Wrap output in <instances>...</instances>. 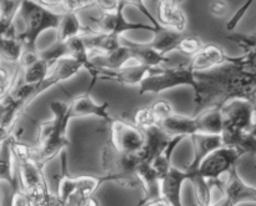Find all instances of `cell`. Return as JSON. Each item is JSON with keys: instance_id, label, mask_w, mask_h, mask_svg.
Returning <instances> with one entry per match:
<instances>
[{"instance_id": "6da1fadb", "label": "cell", "mask_w": 256, "mask_h": 206, "mask_svg": "<svg viewBox=\"0 0 256 206\" xmlns=\"http://www.w3.org/2000/svg\"><path fill=\"white\" fill-rule=\"evenodd\" d=\"M198 82L195 90V110L198 112L210 106H222L232 99H246L256 84L252 72H244L229 62L216 69L198 72Z\"/></svg>"}, {"instance_id": "7a4b0ae2", "label": "cell", "mask_w": 256, "mask_h": 206, "mask_svg": "<svg viewBox=\"0 0 256 206\" xmlns=\"http://www.w3.org/2000/svg\"><path fill=\"white\" fill-rule=\"evenodd\" d=\"M52 119L38 125L36 142L32 146V158L39 164L45 165L48 162L62 155L65 148L70 145L66 138V129L70 120V105L60 100L50 104Z\"/></svg>"}, {"instance_id": "3957f363", "label": "cell", "mask_w": 256, "mask_h": 206, "mask_svg": "<svg viewBox=\"0 0 256 206\" xmlns=\"http://www.w3.org/2000/svg\"><path fill=\"white\" fill-rule=\"evenodd\" d=\"M19 16L24 22V30L19 36L25 42L26 50H38L36 40L45 30H56L64 14L45 6L36 0H22Z\"/></svg>"}, {"instance_id": "277c9868", "label": "cell", "mask_w": 256, "mask_h": 206, "mask_svg": "<svg viewBox=\"0 0 256 206\" xmlns=\"http://www.w3.org/2000/svg\"><path fill=\"white\" fill-rule=\"evenodd\" d=\"M220 108L224 119L222 132L224 144L240 148L242 139L255 122V106L249 100L238 98L229 100Z\"/></svg>"}, {"instance_id": "5b68a950", "label": "cell", "mask_w": 256, "mask_h": 206, "mask_svg": "<svg viewBox=\"0 0 256 206\" xmlns=\"http://www.w3.org/2000/svg\"><path fill=\"white\" fill-rule=\"evenodd\" d=\"M198 82V72H194L188 60L170 68H155L139 85V94H160L178 86H190L195 92Z\"/></svg>"}, {"instance_id": "8992f818", "label": "cell", "mask_w": 256, "mask_h": 206, "mask_svg": "<svg viewBox=\"0 0 256 206\" xmlns=\"http://www.w3.org/2000/svg\"><path fill=\"white\" fill-rule=\"evenodd\" d=\"M62 172L58 179V192L56 195L59 199L69 204V202L74 198H85L92 196L100 185L108 182H124L116 175L109 174L106 176L96 178L90 176V175H82V176H72L68 172V164H66V155L65 152L62 154Z\"/></svg>"}, {"instance_id": "52a82bcc", "label": "cell", "mask_w": 256, "mask_h": 206, "mask_svg": "<svg viewBox=\"0 0 256 206\" xmlns=\"http://www.w3.org/2000/svg\"><path fill=\"white\" fill-rule=\"evenodd\" d=\"M246 152L235 145H222L212 152H210L199 165L196 172L200 176L214 186H220L224 178L232 170L236 169L238 162Z\"/></svg>"}, {"instance_id": "ba28073f", "label": "cell", "mask_w": 256, "mask_h": 206, "mask_svg": "<svg viewBox=\"0 0 256 206\" xmlns=\"http://www.w3.org/2000/svg\"><path fill=\"white\" fill-rule=\"evenodd\" d=\"M110 126V144L119 152L132 154L139 152L145 142V134L142 129L126 119H112Z\"/></svg>"}, {"instance_id": "9c48e42d", "label": "cell", "mask_w": 256, "mask_h": 206, "mask_svg": "<svg viewBox=\"0 0 256 206\" xmlns=\"http://www.w3.org/2000/svg\"><path fill=\"white\" fill-rule=\"evenodd\" d=\"M124 9L125 5L122 2V6L115 12H102L99 15H92L89 19L95 25L96 32L119 35V36H122L125 32H130V30H150L152 32H155L159 29L152 24L129 22L125 18Z\"/></svg>"}, {"instance_id": "30bf717a", "label": "cell", "mask_w": 256, "mask_h": 206, "mask_svg": "<svg viewBox=\"0 0 256 206\" xmlns=\"http://www.w3.org/2000/svg\"><path fill=\"white\" fill-rule=\"evenodd\" d=\"M224 200L230 206L242 202H256V188L246 184L238 174L236 169L232 170L220 184Z\"/></svg>"}, {"instance_id": "8fae6325", "label": "cell", "mask_w": 256, "mask_h": 206, "mask_svg": "<svg viewBox=\"0 0 256 206\" xmlns=\"http://www.w3.org/2000/svg\"><path fill=\"white\" fill-rule=\"evenodd\" d=\"M82 69H84L82 65L70 56L62 58V59L58 60V62L52 66L48 76L45 78L39 85H36V89H35L34 92V100L36 99L39 95H42V92H46V90L56 86L60 82H65V80L72 79V78L75 76Z\"/></svg>"}, {"instance_id": "7c38bea8", "label": "cell", "mask_w": 256, "mask_h": 206, "mask_svg": "<svg viewBox=\"0 0 256 206\" xmlns=\"http://www.w3.org/2000/svg\"><path fill=\"white\" fill-rule=\"evenodd\" d=\"M69 105L72 119L74 118L95 116L104 120L108 124H110L112 120L114 119L109 114V104L108 102H96L92 99L89 92L72 98Z\"/></svg>"}, {"instance_id": "4fadbf2b", "label": "cell", "mask_w": 256, "mask_h": 206, "mask_svg": "<svg viewBox=\"0 0 256 206\" xmlns=\"http://www.w3.org/2000/svg\"><path fill=\"white\" fill-rule=\"evenodd\" d=\"M19 65L22 72V82L32 85H39L52 69V65L40 56L38 50H25Z\"/></svg>"}, {"instance_id": "5bb4252c", "label": "cell", "mask_w": 256, "mask_h": 206, "mask_svg": "<svg viewBox=\"0 0 256 206\" xmlns=\"http://www.w3.org/2000/svg\"><path fill=\"white\" fill-rule=\"evenodd\" d=\"M152 68L146 65L138 64L134 66H122L116 70H102L99 69L98 72V82L99 80H112L122 85L135 86L144 82L145 78L152 72Z\"/></svg>"}, {"instance_id": "9a60e30c", "label": "cell", "mask_w": 256, "mask_h": 206, "mask_svg": "<svg viewBox=\"0 0 256 206\" xmlns=\"http://www.w3.org/2000/svg\"><path fill=\"white\" fill-rule=\"evenodd\" d=\"M228 60L229 55L224 48L218 44H208L198 54L189 58V64L195 72H204L226 64Z\"/></svg>"}, {"instance_id": "2e32d148", "label": "cell", "mask_w": 256, "mask_h": 206, "mask_svg": "<svg viewBox=\"0 0 256 206\" xmlns=\"http://www.w3.org/2000/svg\"><path fill=\"white\" fill-rule=\"evenodd\" d=\"M135 174L144 188V199L138 204V206H142L162 198V178L159 176L152 162H140Z\"/></svg>"}, {"instance_id": "e0dca14e", "label": "cell", "mask_w": 256, "mask_h": 206, "mask_svg": "<svg viewBox=\"0 0 256 206\" xmlns=\"http://www.w3.org/2000/svg\"><path fill=\"white\" fill-rule=\"evenodd\" d=\"M145 134V142L142 149L140 150L139 154L140 159L142 162H152L170 142L172 136H170L160 124L154 125L146 130H142Z\"/></svg>"}, {"instance_id": "ac0fdd59", "label": "cell", "mask_w": 256, "mask_h": 206, "mask_svg": "<svg viewBox=\"0 0 256 206\" xmlns=\"http://www.w3.org/2000/svg\"><path fill=\"white\" fill-rule=\"evenodd\" d=\"M190 174L186 170L172 166L166 176L162 180V198L170 206H184L182 202V190L185 182H189Z\"/></svg>"}, {"instance_id": "d6986e66", "label": "cell", "mask_w": 256, "mask_h": 206, "mask_svg": "<svg viewBox=\"0 0 256 206\" xmlns=\"http://www.w3.org/2000/svg\"><path fill=\"white\" fill-rule=\"evenodd\" d=\"M192 142V146H194V158H192V162L185 168L189 172H196L199 165L202 164V160L216 150L218 148L222 146L224 140H222V135H212V134H195L190 136Z\"/></svg>"}, {"instance_id": "ffe728a7", "label": "cell", "mask_w": 256, "mask_h": 206, "mask_svg": "<svg viewBox=\"0 0 256 206\" xmlns=\"http://www.w3.org/2000/svg\"><path fill=\"white\" fill-rule=\"evenodd\" d=\"M159 124L170 136L190 138L195 134H199V122L196 116H186V115L172 112Z\"/></svg>"}, {"instance_id": "44dd1931", "label": "cell", "mask_w": 256, "mask_h": 206, "mask_svg": "<svg viewBox=\"0 0 256 206\" xmlns=\"http://www.w3.org/2000/svg\"><path fill=\"white\" fill-rule=\"evenodd\" d=\"M122 42L130 48L132 60H136L139 64L146 65V66L155 69V68H160L162 64L169 62L166 55H162V52L155 50L149 42H130V40L125 39V38H122Z\"/></svg>"}, {"instance_id": "7402d4cb", "label": "cell", "mask_w": 256, "mask_h": 206, "mask_svg": "<svg viewBox=\"0 0 256 206\" xmlns=\"http://www.w3.org/2000/svg\"><path fill=\"white\" fill-rule=\"evenodd\" d=\"M159 22L162 26L184 32L188 25V18L180 5L159 0Z\"/></svg>"}, {"instance_id": "603a6c76", "label": "cell", "mask_w": 256, "mask_h": 206, "mask_svg": "<svg viewBox=\"0 0 256 206\" xmlns=\"http://www.w3.org/2000/svg\"><path fill=\"white\" fill-rule=\"evenodd\" d=\"M129 60H132V50L122 42L119 49L106 54H92V62L96 68L102 70H116L125 66Z\"/></svg>"}, {"instance_id": "cb8c5ba5", "label": "cell", "mask_w": 256, "mask_h": 206, "mask_svg": "<svg viewBox=\"0 0 256 206\" xmlns=\"http://www.w3.org/2000/svg\"><path fill=\"white\" fill-rule=\"evenodd\" d=\"M26 50L25 42L19 36V32L15 30V25L2 32V56L9 62L19 64L22 54Z\"/></svg>"}, {"instance_id": "d4e9b609", "label": "cell", "mask_w": 256, "mask_h": 206, "mask_svg": "<svg viewBox=\"0 0 256 206\" xmlns=\"http://www.w3.org/2000/svg\"><path fill=\"white\" fill-rule=\"evenodd\" d=\"M85 44L90 52L95 54H106L114 50L119 49L122 45V36L114 34H106V32H92L90 34L84 35Z\"/></svg>"}, {"instance_id": "484cf974", "label": "cell", "mask_w": 256, "mask_h": 206, "mask_svg": "<svg viewBox=\"0 0 256 206\" xmlns=\"http://www.w3.org/2000/svg\"><path fill=\"white\" fill-rule=\"evenodd\" d=\"M199 122V134L222 135L224 129V119H222V108L210 106L202 110L196 115Z\"/></svg>"}, {"instance_id": "4316f807", "label": "cell", "mask_w": 256, "mask_h": 206, "mask_svg": "<svg viewBox=\"0 0 256 206\" xmlns=\"http://www.w3.org/2000/svg\"><path fill=\"white\" fill-rule=\"evenodd\" d=\"M90 32H92V30H89V28L84 26L80 22L79 18H78V12H70L64 14V18H62L59 28L56 29V39L55 40L66 42L69 40L74 39V38L82 36V35H88Z\"/></svg>"}, {"instance_id": "83f0119b", "label": "cell", "mask_w": 256, "mask_h": 206, "mask_svg": "<svg viewBox=\"0 0 256 206\" xmlns=\"http://www.w3.org/2000/svg\"><path fill=\"white\" fill-rule=\"evenodd\" d=\"M154 39L149 42L155 50L162 52V55H166L168 52L176 50L178 44L182 39L184 34L176 30L169 29V28L162 26V29H158L156 32H152Z\"/></svg>"}, {"instance_id": "f1b7e54d", "label": "cell", "mask_w": 256, "mask_h": 206, "mask_svg": "<svg viewBox=\"0 0 256 206\" xmlns=\"http://www.w3.org/2000/svg\"><path fill=\"white\" fill-rule=\"evenodd\" d=\"M184 136H172L170 142L168 144V146L155 158L152 162V165L154 166V169L156 170L159 176L162 178V180L166 176V174L169 172V170L172 169V156L174 154L175 149L179 146L180 142L184 140Z\"/></svg>"}, {"instance_id": "f546056e", "label": "cell", "mask_w": 256, "mask_h": 206, "mask_svg": "<svg viewBox=\"0 0 256 206\" xmlns=\"http://www.w3.org/2000/svg\"><path fill=\"white\" fill-rule=\"evenodd\" d=\"M130 119H132V124L136 125L142 130H146L149 128L154 126V125L159 124V120H158L152 105H149V106H139L134 109L132 112H129L128 120Z\"/></svg>"}, {"instance_id": "4dcf8cb0", "label": "cell", "mask_w": 256, "mask_h": 206, "mask_svg": "<svg viewBox=\"0 0 256 206\" xmlns=\"http://www.w3.org/2000/svg\"><path fill=\"white\" fill-rule=\"evenodd\" d=\"M202 46H204V44H202L200 38L195 36V35H184L178 44L176 50H179L185 56L192 58L195 54H198L202 49Z\"/></svg>"}, {"instance_id": "1f68e13d", "label": "cell", "mask_w": 256, "mask_h": 206, "mask_svg": "<svg viewBox=\"0 0 256 206\" xmlns=\"http://www.w3.org/2000/svg\"><path fill=\"white\" fill-rule=\"evenodd\" d=\"M120 2H122L125 6H128V5L135 6L136 9L140 10V12H142V14L144 15L148 20H150V24L155 25V26L159 28V29L160 28H162V25L160 24L159 20H158L154 16V14H152V12L148 9L146 4H145V0H120Z\"/></svg>"}, {"instance_id": "d6a6232c", "label": "cell", "mask_w": 256, "mask_h": 206, "mask_svg": "<svg viewBox=\"0 0 256 206\" xmlns=\"http://www.w3.org/2000/svg\"><path fill=\"white\" fill-rule=\"evenodd\" d=\"M255 2H256V0H245V2H242V6H240L239 9H238L236 12H234V15H232V19H230L229 22H228V24H226V30H228V32H232V30H234L235 28H236L238 25H239V22H242V18H244L245 15H246L248 10H249L250 8H252V5L254 4Z\"/></svg>"}, {"instance_id": "836d02e7", "label": "cell", "mask_w": 256, "mask_h": 206, "mask_svg": "<svg viewBox=\"0 0 256 206\" xmlns=\"http://www.w3.org/2000/svg\"><path fill=\"white\" fill-rule=\"evenodd\" d=\"M152 110H154L155 115H156L158 120H159V122H162V120H164L165 118L170 116V115L172 114L174 112V109H172V104L170 102H168L166 100H158V102H155L154 104H152Z\"/></svg>"}, {"instance_id": "e575fe53", "label": "cell", "mask_w": 256, "mask_h": 206, "mask_svg": "<svg viewBox=\"0 0 256 206\" xmlns=\"http://www.w3.org/2000/svg\"><path fill=\"white\" fill-rule=\"evenodd\" d=\"M229 9L230 5L226 0H212L209 5V12L215 18H225Z\"/></svg>"}, {"instance_id": "d590c367", "label": "cell", "mask_w": 256, "mask_h": 206, "mask_svg": "<svg viewBox=\"0 0 256 206\" xmlns=\"http://www.w3.org/2000/svg\"><path fill=\"white\" fill-rule=\"evenodd\" d=\"M10 206H32V204L29 195L22 190V188H18L12 190Z\"/></svg>"}, {"instance_id": "8d00e7d4", "label": "cell", "mask_w": 256, "mask_h": 206, "mask_svg": "<svg viewBox=\"0 0 256 206\" xmlns=\"http://www.w3.org/2000/svg\"><path fill=\"white\" fill-rule=\"evenodd\" d=\"M235 42L239 48H242L244 52L248 50H252L256 48V34L252 35H245V34H239L235 36Z\"/></svg>"}, {"instance_id": "74e56055", "label": "cell", "mask_w": 256, "mask_h": 206, "mask_svg": "<svg viewBox=\"0 0 256 206\" xmlns=\"http://www.w3.org/2000/svg\"><path fill=\"white\" fill-rule=\"evenodd\" d=\"M94 5H96L102 12H115L122 6L120 0H95Z\"/></svg>"}, {"instance_id": "f35d334b", "label": "cell", "mask_w": 256, "mask_h": 206, "mask_svg": "<svg viewBox=\"0 0 256 206\" xmlns=\"http://www.w3.org/2000/svg\"><path fill=\"white\" fill-rule=\"evenodd\" d=\"M75 206H100L98 199L94 196H85V198H74Z\"/></svg>"}, {"instance_id": "ab89813d", "label": "cell", "mask_w": 256, "mask_h": 206, "mask_svg": "<svg viewBox=\"0 0 256 206\" xmlns=\"http://www.w3.org/2000/svg\"><path fill=\"white\" fill-rule=\"evenodd\" d=\"M145 206H170V204L165 199L160 198V199L154 200V202H148V204H145Z\"/></svg>"}, {"instance_id": "60d3db41", "label": "cell", "mask_w": 256, "mask_h": 206, "mask_svg": "<svg viewBox=\"0 0 256 206\" xmlns=\"http://www.w3.org/2000/svg\"><path fill=\"white\" fill-rule=\"evenodd\" d=\"M160 2H172V4L182 5L185 0H160Z\"/></svg>"}, {"instance_id": "b9f144b4", "label": "cell", "mask_w": 256, "mask_h": 206, "mask_svg": "<svg viewBox=\"0 0 256 206\" xmlns=\"http://www.w3.org/2000/svg\"><path fill=\"white\" fill-rule=\"evenodd\" d=\"M218 206H230L229 204H226V202H225V200H222V202H219V204H216Z\"/></svg>"}, {"instance_id": "7bdbcfd3", "label": "cell", "mask_w": 256, "mask_h": 206, "mask_svg": "<svg viewBox=\"0 0 256 206\" xmlns=\"http://www.w3.org/2000/svg\"><path fill=\"white\" fill-rule=\"evenodd\" d=\"M252 75H254V78L256 79V74H252Z\"/></svg>"}, {"instance_id": "ee69618b", "label": "cell", "mask_w": 256, "mask_h": 206, "mask_svg": "<svg viewBox=\"0 0 256 206\" xmlns=\"http://www.w3.org/2000/svg\"><path fill=\"white\" fill-rule=\"evenodd\" d=\"M210 206H218V205H212H212H210Z\"/></svg>"}]
</instances>
